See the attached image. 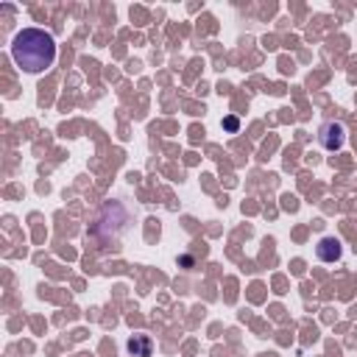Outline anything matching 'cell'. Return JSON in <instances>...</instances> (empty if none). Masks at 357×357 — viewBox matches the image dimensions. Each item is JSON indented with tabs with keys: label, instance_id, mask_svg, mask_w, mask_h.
Instances as JSON below:
<instances>
[{
	"label": "cell",
	"instance_id": "cell-4",
	"mask_svg": "<svg viewBox=\"0 0 357 357\" xmlns=\"http://www.w3.org/2000/svg\"><path fill=\"white\" fill-rule=\"evenodd\" d=\"M126 349H128L134 357H151L153 343H151V337H148V335H134V337H128Z\"/></svg>",
	"mask_w": 357,
	"mask_h": 357
},
{
	"label": "cell",
	"instance_id": "cell-1",
	"mask_svg": "<svg viewBox=\"0 0 357 357\" xmlns=\"http://www.w3.org/2000/svg\"><path fill=\"white\" fill-rule=\"evenodd\" d=\"M11 56L25 73H45L56 59V39L42 28H22L11 42Z\"/></svg>",
	"mask_w": 357,
	"mask_h": 357
},
{
	"label": "cell",
	"instance_id": "cell-5",
	"mask_svg": "<svg viewBox=\"0 0 357 357\" xmlns=\"http://www.w3.org/2000/svg\"><path fill=\"white\" fill-rule=\"evenodd\" d=\"M223 126H226L229 131H234V128H237V120H234V117H226V123H223Z\"/></svg>",
	"mask_w": 357,
	"mask_h": 357
},
{
	"label": "cell",
	"instance_id": "cell-2",
	"mask_svg": "<svg viewBox=\"0 0 357 357\" xmlns=\"http://www.w3.org/2000/svg\"><path fill=\"white\" fill-rule=\"evenodd\" d=\"M343 139H346V131H343V126L335 123V120H329V123H324V126L318 128V142H321L326 151H337V148L343 145Z\"/></svg>",
	"mask_w": 357,
	"mask_h": 357
},
{
	"label": "cell",
	"instance_id": "cell-3",
	"mask_svg": "<svg viewBox=\"0 0 357 357\" xmlns=\"http://www.w3.org/2000/svg\"><path fill=\"white\" fill-rule=\"evenodd\" d=\"M315 254H318L321 262H337L340 254H343L340 240H337V237H321L318 245H315Z\"/></svg>",
	"mask_w": 357,
	"mask_h": 357
}]
</instances>
